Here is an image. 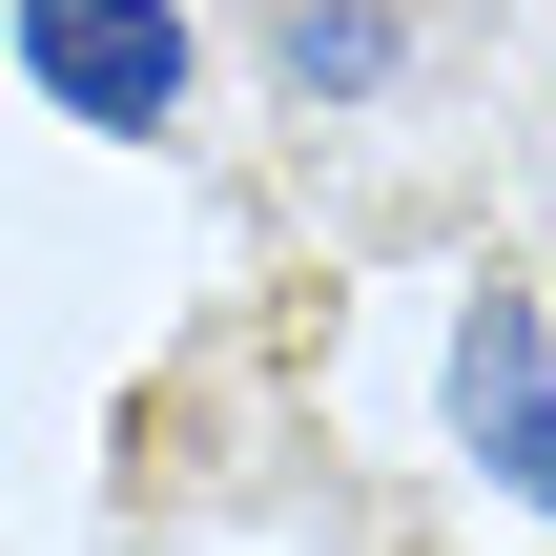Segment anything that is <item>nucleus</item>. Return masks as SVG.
Returning a JSON list of instances; mask_svg holds the SVG:
<instances>
[{
  "label": "nucleus",
  "instance_id": "obj_1",
  "mask_svg": "<svg viewBox=\"0 0 556 556\" xmlns=\"http://www.w3.org/2000/svg\"><path fill=\"white\" fill-rule=\"evenodd\" d=\"M21 83L62 103V124H165L186 103V0H21Z\"/></svg>",
  "mask_w": 556,
  "mask_h": 556
},
{
  "label": "nucleus",
  "instance_id": "obj_2",
  "mask_svg": "<svg viewBox=\"0 0 556 556\" xmlns=\"http://www.w3.org/2000/svg\"><path fill=\"white\" fill-rule=\"evenodd\" d=\"M454 433L495 454V495H536V516H556V351H536L516 289H475V330H454Z\"/></svg>",
  "mask_w": 556,
  "mask_h": 556
},
{
  "label": "nucleus",
  "instance_id": "obj_3",
  "mask_svg": "<svg viewBox=\"0 0 556 556\" xmlns=\"http://www.w3.org/2000/svg\"><path fill=\"white\" fill-rule=\"evenodd\" d=\"M371 62H392V21H371V0H330V21H289V83H371Z\"/></svg>",
  "mask_w": 556,
  "mask_h": 556
}]
</instances>
